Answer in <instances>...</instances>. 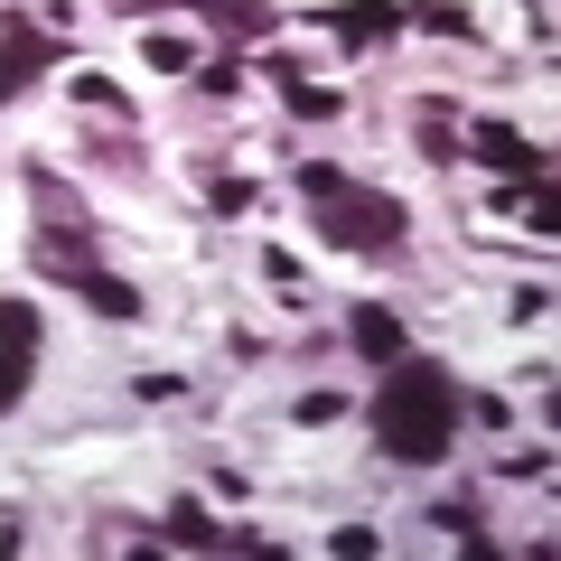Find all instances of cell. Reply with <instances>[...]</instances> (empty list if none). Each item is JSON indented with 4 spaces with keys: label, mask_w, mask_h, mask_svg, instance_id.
<instances>
[{
    "label": "cell",
    "mask_w": 561,
    "mask_h": 561,
    "mask_svg": "<svg viewBox=\"0 0 561 561\" xmlns=\"http://www.w3.org/2000/svg\"><path fill=\"white\" fill-rule=\"evenodd\" d=\"M28 365H38L28 346H0V412H10V402L28 393Z\"/></svg>",
    "instance_id": "obj_14"
},
{
    "label": "cell",
    "mask_w": 561,
    "mask_h": 561,
    "mask_svg": "<svg viewBox=\"0 0 561 561\" xmlns=\"http://www.w3.org/2000/svg\"><path fill=\"white\" fill-rule=\"evenodd\" d=\"M328 552H346V561H365V552H375V534H365V524H337V534H328Z\"/></svg>",
    "instance_id": "obj_17"
},
{
    "label": "cell",
    "mask_w": 561,
    "mask_h": 561,
    "mask_svg": "<svg viewBox=\"0 0 561 561\" xmlns=\"http://www.w3.org/2000/svg\"><path fill=\"white\" fill-rule=\"evenodd\" d=\"M66 47H57V28H38V20H20V10H0V94H20V84H38L47 66H57Z\"/></svg>",
    "instance_id": "obj_3"
},
{
    "label": "cell",
    "mask_w": 561,
    "mask_h": 561,
    "mask_svg": "<svg viewBox=\"0 0 561 561\" xmlns=\"http://www.w3.org/2000/svg\"><path fill=\"white\" fill-rule=\"evenodd\" d=\"M421 160H440V169H449V160H459V140H449V131H440V113H421Z\"/></svg>",
    "instance_id": "obj_16"
},
{
    "label": "cell",
    "mask_w": 561,
    "mask_h": 561,
    "mask_svg": "<svg viewBox=\"0 0 561 561\" xmlns=\"http://www.w3.org/2000/svg\"><path fill=\"white\" fill-rule=\"evenodd\" d=\"M319 234L337 243V253H393L402 243V197H383V187H356V179H337V187H319Z\"/></svg>",
    "instance_id": "obj_2"
},
{
    "label": "cell",
    "mask_w": 561,
    "mask_h": 561,
    "mask_svg": "<svg viewBox=\"0 0 561 561\" xmlns=\"http://www.w3.org/2000/svg\"><path fill=\"white\" fill-rule=\"evenodd\" d=\"M328 28H337V47H375L402 28V0H356V10H328Z\"/></svg>",
    "instance_id": "obj_6"
},
{
    "label": "cell",
    "mask_w": 561,
    "mask_h": 561,
    "mask_svg": "<svg viewBox=\"0 0 561 561\" xmlns=\"http://www.w3.org/2000/svg\"><path fill=\"white\" fill-rule=\"evenodd\" d=\"M113 10H131V20H140V10H169V0H113Z\"/></svg>",
    "instance_id": "obj_18"
},
{
    "label": "cell",
    "mask_w": 561,
    "mask_h": 561,
    "mask_svg": "<svg viewBox=\"0 0 561 561\" xmlns=\"http://www.w3.org/2000/svg\"><path fill=\"white\" fill-rule=\"evenodd\" d=\"M160 524H169V542H179V552H216V542H225L216 524H206V505H197V496H179Z\"/></svg>",
    "instance_id": "obj_10"
},
{
    "label": "cell",
    "mask_w": 561,
    "mask_h": 561,
    "mask_svg": "<svg viewBox=\"0 0 561 561\" xmlns=\"http://www.w3.org/2000/svg\"><path fill=\"white\" fill-rule=\"evenodd\" d=\"M57 280H76V300L84 309H103V319H140V290L122 272H94V262H47Z\"/></svg>",
    "instance_id": "obj_5"
},
{
    "label": "cell",
    "mask_w": 561,
    "mask_h": 561,
    "mask_svg": "<svg viewBox=\"0 0 561 561\" xmlns=\"http://www.w3.org/2000/svg\"><path fill=\"white\" fill-rule=\"evenodd\" d=\"M140 57L160 66V76H187V66H197V47H187V38H169V28H150V38H140Z\"/></svg>",
    "instance_id": "obj_12"
},
{
    "label": "cell",
    "mask_w": 561,
    "mask_h": 561,
    "mask_svg": "<svg viewBox=\"0 0 561 561\" xmlns=\"http://www.w3.org/2000/svg\"><path fill=\"white\" fill-rule=\"evenodd\" d=\"M346 337H356V356H375V365L402 356V319H393V309H375V300L356 309V328H346Z\"/></svg>",
    "instance_id": "obj_8"
},
{
    "label": "cell",
    "mask_w": 561,
    "mask_h": 561,
    "mask_svg": "<svg viewBox=\"0 0 561 561\" xmlns=\"http://www.w3.org/2000/svg\"><path fill=\"white\" fill-rule=\"evenodd\" d=\"M459 383H449V365L431 356H393V375L375 383V449L402 468H431L449 459V431H459Z\"/></svg>",
    "instance_id": "obj_1"
},
{
    "label": "cell",
    "mask_w": 561,
    "mask_h": 561,
    "mask_svg": "<svg viewBox=\"0 0 561 561\" xmlns=\"http://www.w3.org/2000/svg\"><path fill=\"white\" fill-rule=\"evenodd\" d=\"M402 20H412V28H440V38H468V10H459V0H402Z\"/></svg>",
    "instance_id": "obj_11"
},
{
    "label": "cell",
    "mask_w": 561,
    "mask_h": 561,
    "mask_svg": "<svg viewBox=\"0 0 561 561\" xmlns=\"http://www.w3.org/2000/svg\"><path fill=\"white\" fill-rule=\"evenodd\" d=\"M76 103H94V113H122V84H113V76H76Z\"/></svg>",
    "instance_id": "obj_15"
},
{
    "label": "cell",
    "mask_w": 561,
    "mask_h": 561,
    "mask_svg": "<svg viewBox=\"0 0 561 561\" xmlns=\"http://www.w3.org/2000/svg\"><path fill=\"white\" fill-rule=\"evenodd\" d=\"M459 160H486L496 179H524V187H542V179H552V160H542V150H534V140L515 131V122H478Z\"/></svg>",
    "instance_id": "obj_4"
},
{
    "label": "cell",
    "mask_w": 561,
    "mask_h": 561,
    "mask_svg": "<svg viewBox=\"0 0 561 561\" xmlns=\"http://www.w3.org/2000/svg\"><path fill=\"white\" fill-rule=\"evenodd\" d=\"M272 84H280V103L300 122H337V94H328V84H300V66H272Z\"/></svg>",
    "instance_id": "obj_9"
},
{
    "label": "cell",
    "mask_w": 561,
    "mask_h": 561,
    "mask_svg": "<svg viewBox=\"0 0 561 561\" xmlns=\"http://www.w3.org/2000/svg\"><path fill=\"white\" fill-rule=\"evenodd\" d=\"M187 10H206L216 28H234V38H272L280 28V10L272 0H187Z\"/></svg>",
    "instance_id": "obj_7"
},
{
    "label": "cell",
    "mask_w": 561,
    "mask_h": 561,
    "mask_svg": "<svg viewBox=\"0 0 561 561\" xmlns=\"http://www.w3.org/2000/svg\"><path fill=\"white\" fill-rule=\"evenodd\" d=\"M0 346H28L38 356V309L28 300H0Z\"/></svg>",
    "instance_id": "obj_13"
}]
</instances>
